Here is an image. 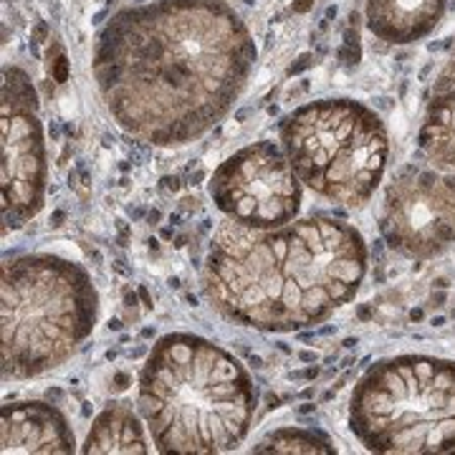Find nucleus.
Returning <instances> with one entry per match:
<instances>
[{"mask_svg": "<svg viewBox=\"0 0 455 455\" xmlns=\"http://www.w3.org/2000/svg\"><path fill=\"white\" fill-rule=\"evenodd\" d=\"M215 208L233 223L274 230L293 223L301 212L304 190L283 147L260 140L218 164L208 182Z\"/></svg>", "mask_w": 455, "mask_h": 455, "instance_id": "8", "label": "nucleus"}, {"mask_svg": "<svg viewBox=\"0 0 455 455\" xmlns=\"http://www.w3.org/2000/svg\"><path fill=\"white\" fill-rule=\"evenodd\" d=\"M314 410V405H304V407H299V412H311Z\"/></svg>", "mask_w": 455, "mask_h": 455, "instance_id": "26", "label": "nucleus"}, {"mask_svg": "<svg viewBox=\"0 0 455 455\" xmlns=\"http://www.w3.org/2000/svg\"><path fill=\"white\" fill-rule=\"evenodd\" d=\"M420 149L443 172H455V46L433 82L423 127Z\"/></svg>", "mask_w": 455, "mask_h": 455, "instance_id": "12", "label": "nucleus"}, {"mask_svg": "<svg viewBox=\"0 0 455 455\" xmlns=\"http://www.w3.org/2000/svg\"><path fill=\"white\" fill-rule=\"evenodd\" d=\"M137 293H140V299H142L145 309H152V307H155V304H152V299H149V291H147L145 286H140V289H137Z\"/></svg>", "mask_w": 455, "mask_h": 455, "instance_id": "18", "label": "nucleus"}, {"mask_svg": "<svg viewBox=\"0 0 455 455\" xmlns=\"http://www.w3.org/2000/svg\"><path fill=\"white\" fill-rule=\"evenodd\" d=\"M281 147L314 196L359 211L374 197L390 157L382 116L357 99H316L281 119Z\"/></svg>", "mask_w": 455, "mask_h": 455, "instance_id": "6", "label": "nucleus"}, {"mask_svg": "<svg viewBox=\"0 0 455 455\" xmlns=\"http://www.w3.org/2000/svg\"><path fill=\"white\" fill-rule=\"evenodd\" d=\"M319 374L316 367H309V370H304V372H291L289 374V379H314Z\"/></svg>", "mask_w": 455, "mask_h": 455, "instance_id": "15", "label": "nucleus"}, {"mask_svg": "<svg viewBox=\"0 0 455 455\" xmlns=\"http://www.w3.org/2000/svg\"><path fill=\"white\" fill-rule=\"evenodd\" d=\"M448 0H367L364 18L374 38L390 46H410L440 26Z\"/></svg>", "mask_w": 455, "mask_h": 455, "instance_id": "11", "label": "nucleus"}, {"mask_svg": "<svg viewBox=\"0 0 455 455\" xmlns=\"http://www.w3.org/2000/svg\"><path fill=\"white\" fill-rule=\"evenodd\" d=\"M147 448L145 427L140 423L137 412L127 403L114 400L94 418L92 430L84 440L82 453H124L145 455Z\"/></svg>", "mask_w": 455, "mask_h": 455, "instance_id": "13", "label": "nucleus"}, {"mask_svg": "<svg viewBox=\"0 0 455 455\" xmlns=\"http://www.w3.org/2000/svg\"><path fill=\"white\" fill-rule=\"evenodd\" d=\"M109 329L119 331V329H122V322H116V319H114V322H109Z\"/></svg>", "mask_w": 455, "mask_h": 455, "instance_id": "25", "label": "nucleus"}, {"mask_svg": "<svg viewBox=\"0 0 455 455\" xmlns=\"http://www.w3.org/2000/svg\"><path fill=\"white\" fill-rule=\"evenodd\" d=\"M163 188L172 190V193H178L180 188H182V182H180V178H175V175H172V178L167 175V178H163Z\"/></svg>", "mask_w": 455, "mask_h": 455, "instance_id": "16", "label": "nucleus"}, {"mask_svg": "<svg viewBox=\"0 0 455 455\" xmlns=\"http://www.w3.org/2000/svg\"><path fill=\"white\" fill-rule=\"evenodd\" d=\"M163 238L164 241H170V238H172V228H163Z\"/></svg>", "mask_w": 455, "mask_h": 455, "instance_id": "24", "label": "nucleus"}, {"mask_svg": "<svg viewBox=\"0 0 455 455\" xmlns=\"http://www.w3.org/2000/svg\"><path fill=\"white\" fill-rule=\"evenodd\" d=\"M127 382H130V377H127V374H116V385H114V387H116V390H124V387H127Z\"/></svg>", "mask_w": 455, "mask_h": 455, "instance_id": "19", "label": "nucleus"}, {"mask_svg": "<svg viewBox=\"0 0 455 455\" xmlns=\"http://www.w3.org/2000/svg\"><path fill=\"white\" fill-rule=\"evenodd\" d=\"M61 220H64V212L59 211L56 215H53V226H61Z\"/></svg>", "mask_w": 455, "mask_h": 455, "instance_id": "23", "label": "nucleus"}, {"mask_svg": "<svg viewBox=\"0 0 455 455\" xmlns=\"http://www.w3.org/2000/svg\"><path fill=\"white\" fill-rule=\"evenodd\" d=\"M253 453H319L331 455L337 448L331 440L319 430H304V427H281L268 433L266 438L253 445Z\"/></svg>", "mask_w": 455, "mask_h": 455, "instance_id": "14", "label": "nucleus"}, {"mask_svg": "<svg viewBox=\"0 0 455 455\" xmlns=\"http://www.w3.org/2000/svg\"><path fill=\"white\" fill-rule=\"evenodd\" d=\"M309 64H311V56H301V59H299V64L291 66V71H289V74H299V71H304Z\"/></svg>", "mask_w": 455, "mask_h": 455, "instance_id": "17", "label": "nucleus"}, {"mask_svg": "<svg viewBox=\"0 0 455 455\" xmlns=\"http://www.w3.org/2000/svg\"><path fill=\"white\" fill-rule=\"evenodd\" d=\"M0 453L71 455L76 453V438L53 403H8L0 410Z\"/></svg>", "mask_w": 455, "mask_h": 455, "instance_id": "10", "label": "nucleus"}, {"mask_svg": "<svg viewBox=\"0 0 455 455\" xmlns=\"http://www.w3.org/2000/svg\"><path fill=\"white\" fill-rule=\"evenodd\" d=\"M299 357L304 359V362H314V359H316V355H311V352H301Z\"/></svg>", "mask_w": 455, "mask_h": 455, "instance_id": "22", "label": "nucleus"}, {"mask_svg": "<svg viewBox=\"0 0 455 455\" xmlns=\"http://www.w3.org/2000/svg\"><path fill=\"white\" fill-rule=\"evenodd\" d=\"M137 410L157 453H230L253 427L259 387L220 344L172 331L152 344L140 370Z\"/></svg>", "mask_w": 455, "mask_h": 455, "instance_id": "3", "label": "nucleus"}, {"mask_svg": "<svg viewBox=\"0 0 455 455\" xmlns=\"http://www.w3.org/2000/svg\"><path fill=\"white\" fill-rule=\"evenodd\" d=\"M256 59L253 33L226 0H152L119 8L101 26L92 71L127 134L182 147L226 119Z\"/></svg>", "mask_w": 455, "mask_h": 455, "instance_id": "1", "label": "nucleus"}, {"mask_svg": "<svg viewBox=\"0 0 455 455\" xmlns=\"http://www.w3.org/2000/svg\"><path fill=\"white\" fill-rule=\"evenodd\" d=\"M124 304L134 309V307H137V293H134V291H124Z\"/></svg>", "mask_w": 455, "mask_h": 455, "instance_id": "20", "label": "nucleus"}, {"mask_svg": "<svg viewBox=\"0 0 455 455\" xmlns=\"http://www.w3.org/2000/svg\"><path fill=\"white\" fill-rule=\"evenodd\" d=\"M241 3H256V0H241Z\"/></svg>", "mask_w": 455, "mask_h": 455, "instance_id": "27", "label": "nucleus"}, {"mask_svg": "<svg viewBox=\"0 0 455 455\" xmlns=\"http://www.w3.org/2000/svg\"><path fill=\"white\" fill-rule=\"evenodd\" d=\"M38 92L20 66L3 68L0 97V197L3 233L41 212L49 190V152Z\"/></svg>", "mask_w": 455, "mask_h": 455, "instance_id": "7", "label": "nucleus"}, {"mask_svg": "<svg viewBox=\"0 0 455 455\" xmlns=\"http://www.w3.org/2000/svg\"><path fill=\"white\" fill-rule=\"evenodd\" d=\"M349 430L370 453H455V362L430 355L374 362L349 397Z\"/></svg>", "mask_w": 455, "mask_h": 455, "instance_id": "5", "label": "nucleus"}, {"mask_svg": "<svg viewBox=\"0 0 455 455\" xmlns=\"http://www.w3.org/2000/svg\"><path fill=\"white\" fill-rule=\"evenodd\" d=\"M99 291L86 268L53 253H23L0 268V364L5 379L53 372L92 337Z\"/></svg>", "mask_w": 455, "mask_h": 455, "instance_id": "4", "label": "nucleus"}, {"mask_svg": "<svg viewBox=\"0 0 455 455\" xmlns=\"http://www.w3.org/2000/svg\"><path fill=\"white\" fill-rule=\"evenodd\" d=\"M160 218H163V215H160V211H149V212H147V220H149V223H157Z\"/></svg>", "mask_w": 455, "mask_h": 455, "instance_id": "21", "label": "nucleus"}, {"mask_svg": "<svg viewBox=\"0 0 455 455\" xmlns=\"http://www.w3.org/2000/svg\"><path fill=\"white\" fill-rule=\"evenodd\" d=\"M379 233L387 248L412 260H430L455 243V175L405 167L385 188Z\"/></svg>", "mask_w": 455, "mask_h": 455, "instance_id": "9", "label": "nucleus"}, {"mask_svg": "<svg viewBox=\"0 0 455 455\" xmlns=\"http://www.w3.org/2000/svg\"><path fill=\"white\" fill-rule=\"evenodd\" d=\"M370 248L357 228L311 215L274 230L226 218L215 228L200 286L233 324L291 334L326 322L362 289Z\"/></svg>", "mask_w": 455, "mask_h": 455, "instance_id": "2", "label": "nucleus"}]
</instances>
